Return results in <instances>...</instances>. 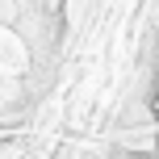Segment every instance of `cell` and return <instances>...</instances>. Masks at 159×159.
<instances>
[{
	"mask_svg": "<svg viewBox=\"0 0 159 159\" xmlns=\"http://www.w3.org/2000/svg\"><path fill=\"white\" fill-rule=\"evenodd\" d=\"M151 113H155V117H159V88H155V92H151Z\"/></svg>",
	"mask_w": 159,
	"mask_h": 159,
	"instance_id": "6da1fadb",
	"label": "cell"
}]
</instances>
